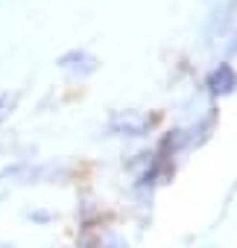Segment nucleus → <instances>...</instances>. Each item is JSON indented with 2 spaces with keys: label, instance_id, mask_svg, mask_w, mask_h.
<instances>
[{
  "label": "nucleus",
  "instance_id": "obj_6",
  "mask_svg": "<svg viewBox=\"0 0 237 248\" xmlns=\"http://www.w3.org/2000/svg\"><path fill=\"white\" fill-rule=\"evenodd\" d=\"M108 248H129V245H123L120 239H111V242H108Z\"/></svg>",
  "mask_w": 237,
  "mask_h": 248
},
{
  "label": "nucleus",
  "instance_id": "obj_2",
  "mask_svg": "<svg viewBox=\"0 0 237 248\" xmlns=\"http://www.w3.org/2000/svg\"><path fill=\"white\" fill-rule=\"evenodd\" d=\"M155 126L152 114H141V111H117L108 120V135L111 138H144L150 129Z\"/></svg>",
  "mask_w": 237,
  "mask_h": 248
},
{
  "label": "nucleus",
  "instance_id": "obj_4",
  "mask_svg": "<svg viewBox=\"0 0 237 248\" xmlns=\"http://www.w3.org/2000/svg\"><path fill=\"white\" fill-rule=\"evenodd\" d=\"M205 88H208L211 96H228V93L237 88V73H234V67H231L228 62H220V64L208 73Z\"/></svg>",
  "mask_w": 237,
  "mask_h": 248
},
{
  "label": "nucleus",
  "instance_id": "obj_3",
  "mask_svg": "<svg viewBox=\"0 0 237 248\" xmlns=\"http://www.w3.org/2000/svg\"><path fill=\"white\" fill-rule=\"evenodd\" d=\"M56 67L68 76V79H88L100 70V59L82 47H73V50H65L59 59H56Z\"/></svg>",
  "mask_w": 237,
  "mask_h": 248
},
{
  "label": "nucleus",
  "instance_id": "obj_5",
  "mask_svg": "<svg viewBox=\"0 0 237 248\" xmlns=\"http://www.w3.org/2000/svg\"><path fill=\"white\" fill-rule=\"evenodd\" d=\"M15 102H18V96H15V93H9V91H0V123H3V120L12 114Z\"/></svg>",
  "mask_w": 237,
  "mask_h": 248
},
{
  "label": "nucleus",
  "instance_id": "obj_1",
  "mask_svg": "<svg viewBox=\"0 0 237 248\" xmlns=\"http://www.w3.org/2000/svg\"><path fill=\"white\" fill-rule=\"evenodd\" d=\"M237 30V0H214V6L205 21V41L208 47L228 41Z\"/></svg>",
  "mask_w": 237,
  "mask_h": 248
}]
</instances>
